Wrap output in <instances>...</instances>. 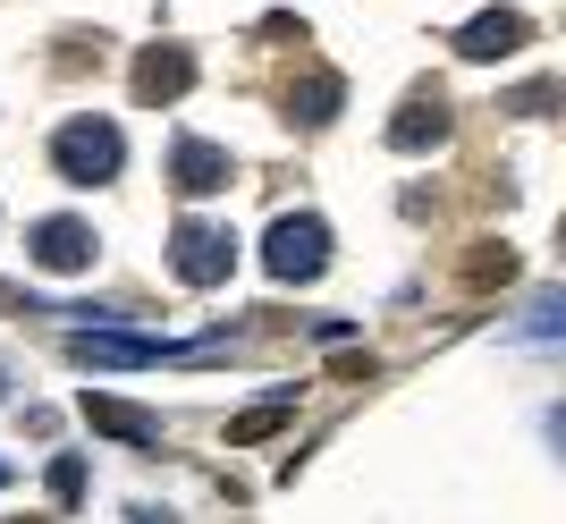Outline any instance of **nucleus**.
I'll return each instance as SVG.
<instances>
[{"mask_svg":"<svg viewBox=\"0 0 566 524\" xmlns=\"http://www.w3.org/2000/svg\"><path fill=\"white\" fill-rule=\"evenodd\" d=\"M229 178H237L229 144H212V136H178L169 144V187L178 195H220Z\"/></svg>","mask_w":566,"mask_h":524,"instance_id":"6","label":"nucleus"},{"mask_svg":"<svg viewBox=\"0 0 566 524\" xmlns=\"http://www.w3.org/2000/svg\"><path fill=\"white\" fill-rule=\"evenodd\" d=\"M287 423V398H271V406H254V415H237L229 423V449H245V440H271V431Z\"/></svg>","mask_w":566,"mask_h":524,"instance_id":"13","label":"nucleus"},{"mask_svg":"<svg viewBox=\"0 0 566 524\" xmlns=\"http://www.w3.org/2000/svg\"><path fill=\"white\" fill-rule=\"evenodd\" d=\"M516 280V254H507V245H473L465 254V287H507Z\"/></svg>","mask_w":566,"mask_h":524,"instance_id":"12","label":"nucleus"},{"mask_svg":"<svg viewBox=\"0 0 566 524\" xmlns=\"http://www.w3.org/2000/svg\"><path fill=\"white\" fill-rule=\"evenodd\" d=\"M51 169H60L69 187H111L118 169H127V136H118V119L76 111V119L51 136Z\"/></svg>","mask_w":566,"mask_h":524,"instance_id":"1","label":"nucleus"},{"mask_svg":"<svg viewBox=\"0 0 566 524\" xmlns=\"http://www.w3.org/2000/svg\"><path fill=\"white\" fill-rule=\"evenodd\" d=\"M85 423H94L102 440H127V449H161V423L127 398H102V389H85Z\"/></svg>","mask_w":566,"mask_h":524,"instance_id":"9","label":"nucleus"},{"mask_svg":"<svg viewBox=\"0 0 566 524\" xmlns=\"http://www.w3.org/2000/svg\"><path fill=\"white\" fill-rule=\"evenodd\" d=\"M169 271H178V287H220L237 271V238L220 220H178L169 229Z\"/></svg>","mask_w":566,"mask_h":524,"instance_id":"4","label":"nucleus"},{"mask_svg":"<svg viewBox=\"0 0 566 524\" xmlns=\"http://www.w3.org/2000/svg\"><path fill=\"white\" fill-rule=\"evenodd\" d=\"M0 491H9V465H0Z\"/></svg>","mask_w":566,"mask_h":524,"instance_id":"18","label":"nucleus"},{"mask_svg":"<svg viewBox=\"0 0 566 524\" xmlns=\"http://www.w3.org/2000/svg\"><path fill=\"white\" fill-rule=\"evenodd\" d=\"M338 102H347V85H338L331 69H313L305 85H287V119H305V127H331V119H338Z\"/></svg>","mask_w":566,"mask_h":524,"instance_id":"11","label":"nucleus"},{"mask_svg":"<svg viewBox=\"0 0 566 524\" xmlns=\"http://www.w3.org/2000/svg\"><path fill=\"white\" fill-rule=\"evenodd\" d=\"M187 85H195V51L187 43H153L136 60V102H144V111H169Z\"/></svg>","mask_w":566,"mask_h":524,"instance_id":"7","label":"nucleus"},{"mask_svg":"<svg viewBox=\"0 0 566 524\" xmlns=\"http://www.w3.org/2000/svg\"><path fill=\"white\" fill-rule=\"evenodd\" d=\"M0 398H9V373H0Z\"/></svg>","mask_w":566,"mask_h":524,"instance_id":"17","label":"nucleus"},{"mask_svg":"<svg viewBox=\"0 0 566 524\" xmlns=\"http://www.w3.org/2000/svg\"><path fill=\"white\" fill-rule=\"evenodd\" d=\"M34 524H51V516H34Z\"/></svg>","mask_w":566,"mask_h":524,"instance_id":"19","label":"nucleus"},{"mask_svg":"<svg viewBox=\"0 0 566 524\" xmlns=\"http://www.w3.org/2000/svg\"><path fill=\"white\" fill-rule=\"evenodd\" d=\"M136 524H178V516H161V507H136Z\"/></svg>","mask_w":566,"mask_h":524,"instance_id":"16","label":"nucleus"},{"mask_svg":"<svg viewBox=\"0 0 566 524\" xmlns=\"http://www.w3.org/2000/svg\"><path fill=\"white\" fill-rule=\"evenodd\" d=\"M524 34H533L524 9H482V18L457 25V51H465V60H507V51H524Z\"/></svg>","mask_w":566,"mask_h":524,"instance_id":"8","label":"nucleus"},{"mask_svg":"<svg viewBox=\"0 0 566 524\" xmlns=\"http://www.w3.org/2000/svg\"><path fill=\"white\" fill-rule=\"evenodd\" d=\"M431 144H449V111L440 102H406L389 119V153H431Z\"/></svg>","mask_w":566,"mask_h":524,"instance_id":"10","label":"nucleus"},{"mask_svg":"<svg viewBox=\"0 0 566 524\" xmlns=\"http://www.w3.org/2000/svg\"><path fill=\"white\" fill-rule=\"evenodd\" d=\"M51 500H60V507L85 500V457H51Z\"/></svg>","mask_w":566,"mask_h":524,"instance_id":"14","label":"nucleus"},{"mask_svg":"<svg viewBox=\"0 0 566 524\" xmlns=\"http://www.w3.org/2000/svg\"><path fill=\"white\" fill-rule=\"evenodd\" d=\"M549 102H558V85H549V76H542V85H524V94H507V111H524V119H542Z\"/></svg>","mask_w":566,"mask_h":524,"instance_id":"15","label":"nucleus"},{"mask_svg":"<svg viewBox=\"0 0 566 524\" xmlns=\"http://www.w3.org/2000/svg\"><path fill=\"white\" fill-rule=\"evenodd\" d=\"M25 254H34V271H94V254H102V238H94V220H76V212H51V220H34L25 229Z\"/></svg>","mask_w":566,"mask_h":524,"instance_id":"5","label":"nucleus"},{"mask_svg":"<svg viewBox=\"0 0 566 524\" xmlns=\"http://www.w3.org/2000/svg\"><path fill=\"white\" fill-rule=\"evenodd\" d=\"M262 271L271 280H322L331 271V220H313V212H280L271 220V238H262Z\"/></svg>","mask_w":566,"mask_h":524,"instance_id":"2","label":"nucleus"},{"mask_svg":"<svg viewBox=\"0 0 566 524\" xmlns=\"http://www.w3.org/2000/svg\"><path fill=\"white\" fill-rule=\"evenodd\" d=\"M69 356L102 364V373H144V364H203V356H220V338L212 347H161V338H136V331H76Z\"/></svg>","mask_w":566,"mask_h":524,"instance_id":"3","label":"nucleus"}]
</instances>
